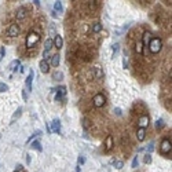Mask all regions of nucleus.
Returning <instances> with one entry per match:
<instances>
[{"mask_svg": "<svg viewBox=\"0 0 172 172\" xmlns=\"http://www.w3.org/2000/svg\"><path fill=\"white\" fill-rule=\"evenodd\" d=\"M8 90V86L4 84V83H0V92H4V91Z\"/></svg>", "mask_w": 172, "mask_h": 172, "instance_id": "obj_30", "label": "nucleus"}, {"mask_svg": "<svg viewBox=\"0 0 172 172\" xmlns=\"http://www.w3.org/2000/svg\"><path fill=\"white\" fill-rule=\"evenodd\" d=\"M55 91H57V101L64 99V96L66 95V88L65 87H58Z\"/></svg>", "mask_w": 172, "mask_h": 172, "instance_id": "obj_14", "label": "nucleus"}, {"mask_svg": "<svg viewBox=\"0 0 172 172\" xmlns=\"http://www.w3.org/2000/svg\"><path fill=\"white\" fill-rule=\"evenodd\" d=\"M143 163H145V164H150V163H151V154L146 153L145 156H143Z\"/></svg>", "mask_w": 172, "mask_h": 172, "instance_id": "obj_27", "label": "nucleus"}, {"mask_svg": "<svg viewBox=\"0 0 172 172\" xmlns=\"http://www.w3.org/2000/svg\"><path fill=\"white\" fill-rule=\"evenodd\" d=\"M147 150H149V154L154 150V143H153V142H150V143H149V147H147Z\"/></svg>", "mask_w": 172, "mask_h": 172, "instance_id": "obj_33", "label": "nucleus"}, {"mask_svg": "<svg viewBox=\"0 0 172 172\" xmlns=\"http://www.w3.org/2000/svg\"><path fill=\"white\" fill-rule=\"evenodd\" d=\"M171 149H172V146H171V139H163V142H161V145H160V153L161 154H169L171 156Z\"/></svg>", "mask_w": 172, "mask_h": 172, "instance_id": "obj_3", "label": "nucleus"}, {"mask_svg": "<svg viewBox=\"0 0 172 172\" xmlns=\"http://www.w3.org/2000/svg\"><path fill=\"white\" fill-rule=\"evenodd\" d=\"M84 163H86V159H84L83 156H80V157H79V164H84Z\"/></svg>", "mask_w": 172, "mask_h": 172, "instance_id": "obj_36", "label": "nucleus"}, {"mask_svg": "<svg viewBox=\"0 0 172 172\" xmlns=\"http://www.w3.org/2000/svg\"><path fill=\"white\" fill-rule=\"evenodd\" d=\"M39 40H40V36L37 35L36 32H29L26 36V40H25V44H26L28 48H33L35 45L39 43Z\"/></svg>", "mask_w": 172, "mask_h": 172, "instance_id": "obj_1", "label": "nucleus"}, {"mask_svg": "<svg viewBox=\"0 0 172 172\" xmlns=\"http://www.w3.org/2000/svg\"><path fill=\"white\" fill-rule=\"evenodd\" d=\"M64 79V73L59 72V70H57V72L52 73V80H57V81H59V80H62Z\"/></svg>", "mask_w": 172, "mask_h": 172, "instance_id": "obj_19", "label": "nucleus"}, {"mask_svg": "<svg viewBox=\"0 0 172 172\" xmlns=\"http://www.w3.org/2000/svg\"><path fill=\"white\" fill-rule=\"evenodd\" d=\"M33 3H35L36 6H40V1H39V0H33Z\"/></svg>", "mask_w": 172, "mask_h": 172, "instance_id": "obj_41", "label": "nucleus"}, {"mask_svg": "<svg viewBox=\"0 0 172 172\" xmlns=\"http://www.w3.org/2000/svg\"><path fill=\"white\" fill-rule=\"evenodd\" d=\"M81 122H83V127H84V130H88V127H90V120L87 117H84L81 120Z\"/></svg>", "mask_w": 172, "mask_h": 172, "instance_id": "obj_28", "label": "nucleus"}, {"mask_svg": "<svg viewBox=\"0 0 172 172\" xmlns=\"http://www.w3.org/2000/svg\"><path fill=\"white\" fill-rule=\"evenodd\" d=\"M106 103V96L103 94H96L94 98H92V105L95 106V108H102L103 105Z\"/></svg>", "mask_w": 172, "mask_h": 172, "instance_id": "obj_4", "label": "nucleus"}, {"mask_svg": "<svg viewBox=\"0 0 172 172\" xmlns=\"http://www.w3.org/2000/svg\"><path fill=\"white\" fill-rule=\"evenodd\" d=\"M19 64H21V62H19L18 59H14V61H11V64L8 65V69L11 70V72H14V70H17V68L19 66Z\"/></svg>", "mask_w": 172, "mask_h": 172, "instance_id": "obj_18", "label": "nucleus"}, {"mask_svg": "<svg viewBox=\"0 0 172 172\" xmlns=\"http://www.w3.org/2000/svg\"><path fill=\"white\" fill-rule=\"evenodd\" d=\"M50 127H51V131L55 132V134H59V132H61V122H59L58 118H55L54 121L51 122Z\"/></svg>", "mask_w": 172, "mask_h": 172, "instance_id": "obj_11", "label": "nucleus"}, {"mask_svg": "<svg viewBox=\"0 0 172 172\" xmlns=\"http://www.w3.org/2000/svg\"><path fill=\"white\" fill-rule=\"evenodd\" d=\"M26 14H28V10L25 7H19L15 11V18H17V21H22V19L26 18Z\"/></svg>", "mask_w": 172, "mask_h": 172, "instance_id": "obj_7", "label": "nucleus"}, {"mask_svg": "<svg viewBox=\"0 0 172 172\" xmlns=\"http://www.w3.org/2000/svg\"><path fill=\"white\" fill-rule=\"evenodd\" d=\"M47 131H48V134H52V131H51V127H50V124L47 122Z\"/></svg>", "mask_w": 172, "mask_h": 172, "instance_id": "obj_39", "label": "nucleus"}, {"mask_svg": "<svg viewBox=\"0 0 172 172\" xmlns=\"http://www.w3.org/2000/svg\"><path fill=\"white\" fill-rule=\"evenodd\" d=\"M118 47H120V45H118L117 43H116V44H113V52H114V54L118 51Z\"/></svg>", "mask_w": 172, "mask_h": 172, "instance_id": "obj_35", "label": "nucleus"}, {"mask_svg": "<svg viewBox=\"0 0 172 172\" xmlns=\"http://www.w3.org/2000/svg\"><path fill=\"white\" fill-rule=\"evenodd\" d=\"M122 167H124V163H122V161H114V168H116V169H122Z\"/></svg>", "mask_w": 172, "mask_h": 172, "instance_id": "obj_29", "label": "nucleus"}, {"mask_svg": "<svg viewBox=\"0 0 172 172\" xmlns=\"http://www.w3.org/2000/svg\"><path fill=\"white\" fill-rule=\"evenodd\" d=\"M94 70H95V79L96 80H99V79L103 77V73H102V69L101 68H95Z\"/></svg>", "mask_w": 172, "mask_h": 172, "instance_id": "obj_24", "label": "nucleus"}, {"mask_svg": "<svg viewBox=\"0 0 172 172\" xmlns=\"http://www.w3.org/2000/svg\"><path fill=\"white\" fill-rule=\"evenodd\" d=\"M122 66H124V69L128 68V61H127V58H124V61H122Z\"/></svg>", "mask_w": 172, "mask_h": 172, "instance_id": "obj_34", "label": "nucleus"}, {"mask_svg": "<svg viewBox=\"0 0 172 172\" xmlns=\"http://www.w3.org/2000/svg\"><path fill=\"white\" fill-rule=\"evenodd\" d=\"M52 43H54V47L58 48V50H61L64 47V39H62V36H59V35H55Z\"/></svg>", "mask_w": 172, "mask_h": 172, "instance_id": "obj_9", "label": "nucleus"}, {"mask_svg": "<svg viewBox=\"0 0 172 172\" xmlns=\"http://www.w3.org/2000/svg\"><path fill=\"white\" fill-rule=\"evenodd\" d=\"M4 54H6V48H4V47H0V61L3 59Z\"/></svg>", "mask_w": 172, "mask_h": 172, "instance_id": "obj_32", "label": "nucleus"}, {"mask_svg": "<svg viewBox=\"0 0 172 172\" xmlns=\"http://www.w3.org/2000/svg\"><path fill=\"white\" fill-rule=\"evenodd\" d=\"M54 11L55 13H62V11H64V7H62V3H61V1H55L54 3Z\"/></svg>", "mask_w": 172, "mask_h": 172, "instance_id": "obj_21", "label": "nucleus"}, {"mask_svg": "<svg viewBox=\"0 0 172 172\" xmlns=\"http://www.w3.org/2000/svg\"><path fill=\"white\" fill-rule=\"evenodd\" d=\"M14 172H19V171H17V169H15V171H14Z\"/></svg>", "mask_w": 172, "mask_h": 172, "instance_id": "obj_43", "label": "nucleus"}, {"mask_svg": "<svg viewBox=\"0 0 172 172\" xmlns=\"http://www.w3.org/2000/svg\"><path fill=\"white\" fill-rule=\"evenodd\" d=\"M114 112H116V114H117V116H121V109L116 108V109H114Z\"/></svg>", "mask_w": 172, "mask_h": 172, "instance_id": "obj_37", "label": "nucleus"}, {"mask_svg": "<svg viewBox=\"0 0 172 172\" xmlns=\"http://www.w3.org/2000/svg\"><path fill=\"white\" fill-rule=\"evenodd\" d=\"M161 48H163V41H161V39H159V37H153L151 41L149 43L150 52H151V54H157V52L161 51Z\"/></svg>", "mask_w": 172, "mask_h": 172, "instance_id": "obj_2", "label": "nucleus"}, {"mask_svg": "<svg viewBox=\"0 0 172 172\" xmlns=\"http://www.w3.org/2000/svg\"><path fill=\"white\" fill-rule=\"evenodd\" d=\"M164 125H165V124H164L163 118H160V120H157V121H156V128H157V130H163Z\"/></svg>", "mask_w": 172, "mask_h": 172, "instance_id": "obj_26", "label": "nucleus"}, {"mask_svg": "<svg viewBox=\"0 0 172 172\" xmlns=\"http://www.w3.org/2000/svg\"><path fill=\"white\" fill-rule=\"evenodd\" d=\"M76 172H80V167H76Z\"/></svg>", "mask_w": 172, "mask_h": 172, "instance_id": "obj_42", "label": "nucleus"}, {"mask_svg": "<svg viewBox=\"0 0 172 172\" xmlns=\"http://www.w3.org/2000/svg\"><path fill=\"white\" fill-rule=\"evenodd\" d=\"M22 98H23V101H26V99H28V95H26V91H22Z\"/></svg>", "mask_w": 172, "mask_h": 172, "instance_id": "obj_38", "label": "nucleus"}, {"mask_svg": "<svg viewBox=\"0 0 172 172\" xmlns=\"http://www.w3.org/2000/svg\"><path fill=\"white\" fill-rule=\"evenodd\" d=\"M59 62H61V57L59 54H55L51 57V61H50V65L51 66H54V68H58L59 66Z\"/></svg>", "mask_w": 172, "mask_h": 172, "instance_id": "obj_15", "label": "nucleus"}, {"mask_svg": "<svg viewBox=\"0 0 172 172\" xmlns=\"http://www.w3.org/2000/svg\"><path fill=\"white\" fill-rule=\"evenodd\" d=\"M54 47V43H52V39H47V40L44 41V51H47V52H50V50Z\"/></svg>", "mask_w": 172, "mask_h": 172, "instance_id": "obj_17", "label": "nucleus"}, {"mask_svg": "<svg viewBox=\"0 0 172 172\" xmlns=\"http://www.w3.org/2000/svg\"><path fill=\"white\" fill-rule=\"evenodd\" d=\"M32 81H33V72L30 70V73H29V76H28V79H26V81H25L28 91H32Z\"/></svg>", "mask_w": 172, "mask_h": 172, "instance_id": "obj_16", "label": "nucleus"}, {"mask_svg": "<svg viewBox=\"0 0 172 172\" xmlns=\"http://www.w3.org/2000/svg\"><path fill=\"white\" fill-rule=\"evenodd\" d=\"M19 35V26L18 25H10L8 30H7V36L8 37H17Z\"/></svg>", "mask_w": 172, "mask_h": 172, "instance_id": "obj_6", "label": "nucleus"}, {"mask_svg": "<svg viewBox=\"0 0 172 172\" xmlns=\"http://www.w3.org/2000/svg\"><path fill=\"white\" fill-rule=\"evenodd\" d=\"M21 114H22V108H18L17 109V112H15V114L13 116V118H11V124H13L15 120H18V118L21 117Z\"/></svg>", "mask_w": 172, "mask_h": 172, "instance_id": "obj_22", "label": "nucleus"}, {"mask_svg": "<svg viewBox=\"0 0 172 172\" xmlns=\"http://www.w3.org/2000/svg\"><path fill=\"white\" fill-rule=\"evenodd\" d=\"M136 139L139 142H143L146 139V130L145 128H138L136 130Z\"/></svg>", "mask_w": 172, "mask_h": 172, "instance_id": "obj_13", "label": "nucleus"}, {"mask_svg": "<svg viewBox=\"0 0 172 172\" xmlns=\"http://www.w3.org/2000/svg\"><path fill=\"white\" fill-rule=\"evenodd\" d=\"M113 146H114L113 136L108 135V136H106V140H105V151H110V150L113 149Z\"/></svg>", "mask_w": 172, "mask_h": 172, "instance_id": "obj_8", "label": "nucleus"}, {"mask_svg": "<svg viewBox=\"0 0 172 172\" xmlns=\"http://www.w3.org/2000/svg\"><path fill=\"white\" fill-rule=\"evenodd\" d=\"M135 51H136V54H139V55L143 54V44H142V41H138L135 44Z\"/></svg>", "mask_w": 172, "mask_h": 172, "instance_id": "obj_20", "label": "nucleus"}, {"mask_svg": "<svg viewBox=\"0 0 172 172\" xmlns=\"http://www.w3.org/2000/svg\"><path fill=\"white\" fill-rule=\"evenodd\" d=\"M32 147H33V149H36V150H39V151H41V150H43L40 140H35V142L32 143Z\"/></svg>", "mask_w": 172, "mask_h": 172, "instance_id": "obj_25", "label": "nucleus"}, {"mask_svg": "<svg viewBox=\"0 0 172 172\" xmlns=\"http://www.w3.org/2000/svg\"><path fill=\"white\" fill-rule=\"evenodd\" d=\"M138 164H139V160H138V157H134L131 167H132V168H138Z\"/></svg>", "mask_w": 172, "mask_h": 172, "instance_id": "obj_31", "label": "nucleus"}, {"mask_svg": "<svg viewBox=\"0 0 172 172\" xmlns=\"http://www.w3.org/2000/svg\"><path fill=\"white\" fill-rule=\"evenodd\" d=\"M149 124H150V118L147 114H143V116H140L139 120H138V125H139V128H145L146 127H149Z\"/></svg>", "mask_w": 172, "mask_h": 172, "instance_id": "obj_5", "label": "nucleus"}, {"mask_svg": "<svg viewBox=\"0 0 172 172\" xmlns=\"http://www.w3.org/2000/svg\"><path fill=\"white\" fill-rule=\"evenodd\" d=\"M101 30H102V23L101 22H95L92 25V32L94 33H99Z\"/></svg>", "mask_w": 172, "mask_h": 172, "instance_id": "obj_23", "label": "nucleus"}, {"mask_svg": "<svg viewBox=\"0 0 172 172\" xmlns=\"http://www.w3.org/2000/svg\"><path fill=\"white\" fill-rule=\"evenodd\" d=\"M151 39H153V35H151V32H145L143 33V37H142V44L146 45V47H149V43L151 41Z\"/></svg>", "mask_w": 172, "mask_h": 172, "instance_id": "obj_10", "label": "nucleus"}, {"mask_svg": "<svg viewBox=\"0 0 172 172\" xmlns=\"http://www.w3.org/2000/svg\"><path fill=\"white\" fill-rule=\"evenodd\" d=\"M39 68H40L41 73H48V70H50V64H48V61L41 59L40 64H39Z\"/></svg>", "mask_w": 172, "mask_h": 172, "instance_id": "obj_12", "label": "nucleus"}, {"mask_svg": "<svg viewBox=\"0 0 172 172\" xmlns=\"http://www.w3.org/2000/svg\"><path fill=\"white\" fill-rule=\"evenodd\" d=\"M51 15H52L54 18H58V17H59V15H58V13H55V11H52V13H51Z\"/></svg>", "mask_w": 172, "mask_h": 172, "instance_id": "obj_40", "label": "nucleus"}]
</instances>
